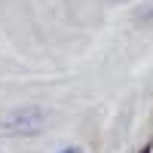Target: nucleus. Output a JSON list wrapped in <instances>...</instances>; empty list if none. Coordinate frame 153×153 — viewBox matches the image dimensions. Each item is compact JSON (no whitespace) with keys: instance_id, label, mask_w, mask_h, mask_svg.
<instances>
[{"instance_id":"nucleus-3","label":"nucleus","mask_w":153,"mask_h":153,"mask_svg":"<svg viewBox=\"0 0 153 153\" xmlns=\"http://www.w3.org/2000/svg\"><path fill=\"white\" fill-rule=\"evenodd\" d=\"M141 153H147V147H144V150H141Z\"/></svg>"},{"instance_id":"nucleus-2","label":"nucleus","mask_w":153,"mask_h":153,"mask_svg":"<svg viewBox=\"0 0 153 153\" xmlns=\"http://www.w3.org/2000/svg\"><path fill=\"white\" fill-rule=\"evenodd\" d=\"M65 153H80V150H65Z\"/></svg>"},{"instance_id":"nucleus-1","label":"nucleus","mask_w":153,"mask_h":153,"mask_svg":"<svg viewBox=\"0 0 153 153\" xmlns=\"http://www.w3.org/2000/svg\"><path fill=\"white\" fill-rule=\"evenodd\" d=\"M46 123V110L37 104H25V107H12L0 117V132L3 135H37Z\"/></svg>"}]
</instances>
